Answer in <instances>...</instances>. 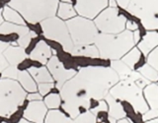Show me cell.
<instances>
[{
    "label": "cell",
    "mask_w": 158,
    "mask_h": 123,
    "mask_svg": "<svg viewBox=\"0 0 158 123\" xmlns=\"http://www.w3.org/2000/svg\"><path fill=\"white\" fill-rule=\"evenodd\" d=\"M127 10L147 31L158 30V0H131Z\"/></svg>",
    "instance_id": "obj_8"
},
{
    "label": "cell",
    "mask_w": 158,
    "mask_h": 123,
    "mask_svg": "<svg viewBox=\"0 0 158 123\" xmlns=\"http://www.w3.org/2000/svg\"><path fill=\"white\" fill-rule=\"evenodd\" d=\"M117 4L118 5V6H121V8L123 9H127L128 5H130V2L131 0H116Z\"/></svg>",
    "instance_id": "obj_37"
},
{
    "label": "cell",
    "mask_w": 158,
    "mask_h": 123,
    "mask_svg": "<svg viewBox=\"0 0 158 123\" xmlns=\"http://www.w3.org/2000/svg\"><path fill=\"white\" fill-rule=\"evenodd\" d=\"M48 107L42 101H30L24 110V118L33 123H44Z\"/></svg>",
    "instance_id": "obj_12"
},
{
    "label": "cell",
    "mask_w": 158,
    "mask_h": 123,
    "mask_svg": "<svg viewBox=\"0 0 158 123\" xmlns=\"http://www.w3.org/2000/svg\"><path fill=\"white\" fill-rule=\"evenodd\" d=\"M18 34L20 37L30 34V30L27 26H21L10 22H4L0 26V34Z\"/></svg>",
    "instance_id": "obj_21"
},
{
    "label": "cell",
    "mask_w": 158,
    "mask_h": 123,
    "mask_svg": "<svg viewBox=\"0 0 158 123\" xmlns=\"http://www.w3.org/2000/svg\"><path fill=\"white\" fill-rule=\"evenodd\" d=\"M44 105L48 108L56 109L61 105V97L58 93H49L44 97Z\"/></svg>",
    "instance_id": "obj_28"
},
{
    "label": "cell",
    "mask_w": 158,
    "mask_h": 123,
    "mask_svg": "<svg viewBox=\"0 0 158 123\" xmlns=\"http://www.w3.org/2000/svg\"><path fill=\"white\" fill-rule=\"evenodd\" d=\"M145 123H158V118L151 119V120H147V121H145Z\"/></svg>",
    "instance_id": "obj_43"
},
{
    "label": "cell",
    "mask_w": 158,
    "mask_h": 123,
    "mask_svg": "<svg viewBox=\"0 0 158 123\" xmlns=\"http://www.w3.org/2000/svg\"><path fill=\"white\" fill-rule=\"evenodd\" d=\"M41 27L44 38L49 41L58 42L62 46L64 51L71 53L74 46L66 22L56 16H53L44 20L41 23Z\"/></svg>",
    "instance_id": "obj_7"
},
{
    "label": "cell",
    "mask_w": 158,
    "mask_h": 123,
    "mask_svg": "<svg viewBox=\"0 0 158 123\" xmlns=\"http://www.w3.org/2000/svg\"><path fill=\"white\" fill-rule=\"evenodd\" d=\"M29 73L38 84L42 83H52L53 78L49 73L48 69L46 67H30Z\"/></svg>",
    "instance_id": "obj_19"
},
{
    "label": "cell",
    "mask_w": 158,
    "mask_h": 123,
    "mask_svg": "<svg viewBox=\"0 0 158 123\" xmlns=\"http://www.w3.org/2000/svg\"><path fill=\"white\" fill-rule=\"evenodd\" d=\"M19 70L16 66H11L9 65L5 70L2 72V77L3 79H11V80H17L18 75H19Z\"/></svg>",
    "instance_id": "obj_30"
},
{
    "label": "cell",
    "mask_w": 158,
    "mask_h": 123,
    "mask_svg": "<svg viewBox=\"0 0 158 123\" xmlns=\"http://www.w3.org/2000/svg\"><path fill=\"white\" fill-rule=\"evenodd\" d=\"M30 32H31V31H30ZM31 39H32L31 34H25V36L19 37L18 41H17V44H19V46H21L23 48H27L29 46Z\"/></svg>",
    "instance_id": "obj_33"
},
{
    "label": "cell",
    "mask_w": 158,
    "mask_h": 123,
    "mask_svg": "<svg viewBox=\"0 0 158 123\" xmlns=\"http://www.w3.org/2000/svg\"><path fill=\"white\" fill-rule=\"evenodd\" d=\"M108 6L109 0H76L74 8L81 17L92 20Z\"/></svg>",
    "instance_id": "obj_11"
},
{
    "label": "cell",
    "mask_w": 158,
    "mask_h": 123,
    "mask_svg": "<svg viewBox=\"0 0 158 123\" xmlns=\"http://www.w3.org/2000/svg\"><path fill=\"white\" fill-rule=\"evenodd\" d=\"M110 93L118 101L130 102L133 108L142 115L149 109L143 96V90L132 82L121 81L111 89Z\"/></svg>",
    "instance_id": "obj_6"
},
{
    "label": "cell",
    "mask_w": 158,
    "mask_h": 123,
    "mask_svg": "<svg viewBox=\"0 0 158 123\" xmlns=\"http://www.w3.org/2000/svg\"><path fill=\"white\" fill-rule=\"evenodd\" d=\"M142 55L143 54L141 53L139 49L137 47H133L122 58V60L125 62L131 69L135 70V69H136V65L139 63Z\"/></svg>",
    "instance_id": "obj_24"
},
{
    "label": "cell",
    "mask_w": 158,
    "mask_h": 123,
    "mask_svg": "<svg viewBox=\"0 0 158 123\" xmlns=\"http://www.w3.org/2000/svg\"><path fill=\"white\" fill-rule=\"evenodd\" d=\"M20 85L23 87L25 91L30 92V93H36L38 90V87L36 85V82L31 76V74L29 73V71H20L18 79Z\"/></svg>",
    "instance_id": "obj_22"
},
{
    "label": "cell",
    "mask_w": 158,
    "mask_h": 123,
    "mask_svg": "<svg viewBox=\"0 0 158 123\" xmlns=\"http://www.w3.org/2000/svg\"><path fill=\"white\" fill-rule=\"evenodd\" d=\"M110 67L115 71L121 81H127L131 77L132 73V69H131L127 64L121 60H112L110 61Z\"/></svg>",
    "instance_id": "obj_20"
},
{
    "label": "cell",
    "mask_w": 158,
    "mask_h": 123,
    "mask_svg": "<svg viewBox=\"0 0 158 123\" xmlns=\"http://www.w3.org/2000/svg\"><path fill=\"white\" fill-rule=\"evenodd\" d=\"M27 97V93L16 80H0V116L9 117L16 112Z\"/></svg>",
    "instance_id": "obj_4"
},
{
    "label": "cell",
    "mask_w": 158,
    "mask_h": 123,
    "mask_svg": "<svg viewBox=\"0 0 158 123\" xmlns=\"http://www.w3.org/2000/svg\"><path fill=\"white\" fill-rule=\"evenodd\" d=\"M8 66L9 63L6 60V58L3 55V53H0V73H2Z\"/></svg>",
    "instance_id": "obj_35"
},
{
    "label": "cell",
    "mask_w": 158,
    "mask_h": 123,
    "mask_svg": "<svg viewBox=\"0 0 158 123\" xmlns=\"http://www.w3.org/2000/svg\"><path fill=\"white\" fill-rule=\"evenodd\" d=\"M147 64L158 71V46L147 55Z\"/></svg>",
    "instance_id": "obj_31"
},
{
    "label": "cell",
    "mask_w": 158,
    "mask_h": 123,
    "mask_svg": "<svg viewBox=\"0 0 158 123\" xmlns=\"http://www.w3.org/2000/svg\"><path fill=\"white\" fill-rule=\"evenodd\" d=\"M109 6L113 7V8H117L118 4L116 2V0H109Z\"/></svg>",
    "instance_id": "obj_40"
},
{
    "label": "cell",
    "mask_w": 158,
    "mask_h": 123,
    "mask_svg": "<svg viewBox=\"0 0 158 123\" xmlns=\"http://www.w3.org/2000/svg\"><path fill=\"white\" fill-rule=\"evenodd\" d=\"M44 123H73V119L57 109H52L47 113Z\"/></svg>",
    "instance_id": "obj_23"
},
{
    "label": "cell",
    "mask_w": 158,
    "mask_h": 123,
    "mask_svg": "<svg viewBox=\"0 0 158 123\" xmlns=\"http://www.w3.org/2000/svg\"><path fill=\"white\" fill-rule=\"evenodd\" d=\"M105 101L108 103V112L112 119L118 121L123 118H126V112L123 110V107L120 101L114 97L110 93L106 96Z\"/></svg>",
    "instance_id": "obj_15"
},
{
    "label": "cell",
    "mask_w": 158,
    "mask_h": 123,
    "mask_svg": "<svg viewBox=\"0 0 158 123\" xmlns=\"http://www.w3.org/2000/svg\"><path fill=\"white\" fill-rule=\"evenodd\" d=\"M126 30L127 31H131V32H135L138 30V25L136 24L135 21H132V20H127V24H126Z\"/></svg>",
    "instance_id": "obj_34"
},
{
    "label": "cell",
    "mask_w": 158,
    "mask_h": 123,
    "mask_svg": "<svg viewBox=\"0 0 158 123\" xmlns=\"http://www.w3.org/2000/svg\"><path fill=\"white\" fill-rule=\"evenodd\" d=\"M3 55L8 61L9 65L16 66V67L27 58V54H26V51H25V48L21 46H10L6 50L3 52Z\"/></svg>",
    "instance_id": "obj_16"
},
{
    "label": "cell",
    "mask_w": 158,
    "mask_h": 123,
    "mask_svg": "<svg viewBox=\"0 0 158 123\" xmlns=\"http://www.w3.org/2000/svg\"><path fill=\"white\" fill-rule=\"evenodd\" d=\"M58 0H10L8 6L21 14L30 24H37L56 16Z\"/></svg>",
    "instance_id": "obj_3"
},
{
    "label": "cell",
    "mask_w": 158,
    "mask_h": 123,
    "mask_svg": "<svg viewBox=\"0 0 158 123\" xmlns=\"http://www.w3.org/2000/svg\"><path fill=\"white\" fill-rule=\"evenodd\" d=\"M53 87H54L53 82L52 83H42L38 85V90L42 96H47Z\"/></svg>",
    "instance_id": "obj_32"
},
{
    "label": "cell",
    "mask_w": 158,
    "mask_h": 123,
    "mask_svg": "<svg viewBox=\"0 0 158 123\" xmlns=\"http://www.w3.org/2000/svg\"><path fill=\"white\" fill-rule=\"evenodd\" d=\"M57 17L60 18L61 20H70L74 17H76V10L75 8H73L71 3L67 2H61L58 5L57 9Z\"/></svg>",
    "instance_id": "obj_25"
},
{
    "label": "cell",
    "mask_w": 158,
    "mask_h": 123,
    "mask_svg": "<svg viewBox=\"0 0 158 123\" xmlns=\"http://www.w3.org/2000/svg\"><path fill=\"white\" fill-rule=\"evenodd\" d=\"M158 46V32L148 31L137 43V48L144 56H147L153 49Z\"/></svg>",
    "instance_id": "obj_14"
},
{
    "label": "cell",
    "mask_w": 158,
    "mask_h": 123,
    "mask_svg": "<svg viewBox=\"0 0 158 123\" xmlns=\"http://www.w3.org/2000/svg\"><path fill=\"white\" fill-rule=\"evenodd\" d=\"M117 123H131L130 120L127 119V118H123V119H120V120H118Z\"/></svg>",
    "instance_id": "obj_41"
},
{
    "label": "cell",
    "mask_w": 158,
    "mask_h": 123,
    "mask_svg": "<svg viewBox=\"0 0 158 123\" xmlns=\"http://www.w3.org/2000/svg\"><path fill=\"white\" fill-rule=\"evenodd\" d=\"M10 42H2L0 41V53H3L6 49L10 46Z\"/></svg>",
    "instance_id": "obj_38"
},
{
    "label": "cell",
    "mask_w": 158,
    "mask_h": 123,
    "mask_svg": "<svg viewBox=\"0 0 158 123\" xmlns=\"http://www.w3.org/2000/svg\"><path fill=\"white\" fill-rule=\"evenodd\" d=\"M133 39H135V43H136V44L140 42L141 37H140V32H139V30H137V31L133 32Z\"/></svg>",
    "instance_id": "obj_39"
},
{
    "label": "cell",
    "mask_w": 158,
    "mask_h": 123,
    "mask_svg": "<svg viewBox=\"0 0 158 123\" xmlns=\"http://www.w3.org/2000/svg\"><path fill=\"white\" fill-rule=\"evenodd\" d=\"M3 9H0V26L4 23L3 22Z\"/></svg>",
    "instance_id": "obj_42"
},
{
    "label": "cell",
    "mask_w": 158,
    "mask_h": 123,
    "mask_svg": "<svg viewBox=\"0 0 158 123\" xmlns=\"http://www.w3.org/2000/svg\"><path fill=\"white\" fill-rule=\"evenodd\" d=\"M47 66L53 80L56 82V88L58 90H60L64 84L70 79H72L77 73L73 69H66L56 55L52 56V58L48 60Z\"/></svg>",
    "instance_id": "obj_10"
},
{
    "label": "cell",
    "mask_w": 158,
    "mask_h": 123,
    "mask_svg": "<svg viewBox=\"0 0 158 123\" xmlns=\"http://www.w3.org/2000/svg\"><path fill=\"white\" fill-rule=\"evenodd\" d=\"M52 50L48 44L44 41H40L30 53V58L42 64H48V60L52 58Z\"/></svg>",
    "instance_id": "obj_13"
},
{
    "label": "cell",
    "mask_w": 158,
    "mask_h": 123,
    "mask_svg": "<svg viewBox=\"0 0 158 123\" xmlns=\"http://www.w3.org/2000/svg\"><path fill=\"white\" fill-rule=\"evenodd\" d=\"M95 46L100 52V58L105 60H120L135 47L133 33L123 31L117 34L99 33L96 38Z\"/></svg>",
    "instance_id": "obj_2"
},
{
    "label": "cell",
    "mask_w": 158,
    "mask_h": 123,
    "mask_svg": "<svg viewBox=\"0 0 158 123\" xmlns=\"http://www.w3.org/2000/svg\"><path fill=\"white\" fill-rule=\"evenodd\" d=\"M30 34H31L32 38H37V37H38V36H37V34L35 33L34 31H31V32H30Z\"/></svg>",
    "instance_id": "obj_44"
},
{
    "label": "cell",
    "mask_w": 158,
    "mask_h": 123,
    "mask_svg": "<svg viewBox=\"0 0 158 123\" xmlns=\"http://www.w3.org/2000/svg\"><path fill=\"white\" fill-rule=\"evenodd\" d=\"M143 96L150 110L158 111V85L150 83L143 89Z\"/></svg>",
    "instance_id": "obj_17"
},
{
    "label": "cell",
    "mask_w": 158,
    "mask_h": 123,
    "mask_svg": "<svg viewBox=\"0 0 158 123\" xmlns=\"http://www.w3.org/2000/svg\"><path fill=\"white\" fill-rule=\"evenodd\" d=\"M62 2H67V3H70L71 2V0H61Z\"/></svg>",
    "instance_id": "obj_46"
},
{
    "label": "cell",
    "mask_w": 158,
    "mask_h": 123,
    "mask_svg": "<svg viewBox=\"0 0 158 123\" xmlns=\"http://www.w3.org/2000/svg\"><path fill=\"white\" fill-rule=\"evenodd\" d=\"M2 123H6V122H2Z\"/></svg>",
    "instance_id": "obj_48"
},
{
    "label": "cell",
    "mask_w": 158,
    "mask_h": 123,
    "mask_svg": "<svg viewBox=\"0 0 158 123\" xmlns=\"http://www.w3.org/2000/svg\"><path fill=\"white\" fill-rule=\"evenodd\" d=\"M118 80V74L110 66L82 67L59 90L64 113L75 119L89 111L90 100H104Z\"/></svg>",
    "instance_id": "obj_1"
},
{
    "label": "cell",
    "mask_w": 158,
    "mask_h": 123,
    "mask_svg": "<svg viewBox=\"0 0 158 123\" xmlns=\"http://www.w3.org/2000/svg\"><path fill=\"white\" fill-rule=\"evenodd\" d=\"M69 34L74 46L94 44L99 31L95 23L90 19L76 16L66 21Z\"/></svg>",
    "instance_id": "obj_5"
},
{
    "label": "cell",
    "mask_w": 158,
    "mask_h": 123,
    "mask_svg": "<svg viewBox=\"0 0 158 123\" xmlns=\"http://www.w3.org/2000/svg\"><path fill=\"white\" fill-rule=\"evenodd\" d=\"M127 19L120 13L118 8L108 7L94 20L99 33L117 34L126 31Z\"/></svg>",
    "instance_id": "obj_9"
},
{
    "label": "cell",
    "mask_w": 158,
    "mask_h": 123,
    "mask_svg": "<svg viewBox=\"0 0 158 123\" xmlns=\"http://www.w3.org/2000/svg\"><path fill=\"white\" fill-rule=\"evenodd\" d=\"M3 17L6 21L16 24V25H21V26H26L25 25L24 18L20 15L16 10H14L10 6H5L3 8Z\"/></svg>",
    "instance_id": "obj_26"
},
{
    "label": "cell",
    "mask_w": 158,
    "mask_h": 123,
    "mask_svg": "<svg viewBox=\"0 0 158 123\" xmlns=\"http://www.w3.org/2000/svg\"><path fill=\"white\" fill-rule=\"evenodd\" d=\"M137 71L141 74L143 78H145L150 83H155L158 81V71H156L154 68H152L149 64H144L139 69H137Z\"/></svg>",
    "instance_id": "obj_27"
},
{
    "label": "cell",
    "mask_w": 158,
    "mask_h": 123,
    "mask_svg": "<svg viewBox=\"0 0 158 123\" xmlns=\"http://www.w3.org/2000/svg\"><path fill=\"white\" fill-rule=\"evenodd\" d=\"M114 123H117V122H116V121H115V122H114Z\"/></svg>",
    "instance_id": "obj_47"
},
{
    "label": "cell",
    "mask_w": 158,
    "mask_h": 123,
    "mask_svg": "<svg viewBox=\"0 0 158 123\" xmlns=\"http://www.w3.org/2000/svg\"><path fill=\"white\" fill-rule=\"evenodd\" d=\"M27 98L29 101H42V95L40 93H31L27 96Z\"/></svg>",
    "instance_id": "obj_36"
},
{
    "label": "cell",
    "mask_w": 158,
    "mask_h": 123,
    "mask_svg": "<svg viewBox=\"0 0 158 123\" xmlns=\"http://www.w3.org/2000/svg\"><path fill=\"white\" fill-rule=\"evenodd\" d=\"M70 54L73 56H83V57H88L93 59L100 58V52H99L95 44L74 46Z\"/></svg>",
    "instance_id": "obj_18"
},
{
    "label": "cell",
    "mask_w": 158,
    "mask_h": 123,
    "mask_svg": "<svg viewBox=\"0 0 158 123\" xmlns=\"http://www.w3.org/2000/svg\"><path fill=\"white\" fill-rule=\"evenodd\" d=\"M18 123H33V122H30V121H28L27 119H21Z\"/></svg>",
    "instance_id": "obj_45"
},
{
    "label": "cell",
    "mask_w": 158,
    "mask_h": 123,
    "mask_svg": "<svg viewBox=\"0 0 158 123\" xmlns=\"http://www.w3.org/2000/svg\"><path fill=\"white\" fill-rule=\"evenodd\" d=\"M97 118L94 113L90 110L78 115L75 119H73V123H96Z\"/></svg>",
    "instance_id": "obj_29"
}]
</instances>
